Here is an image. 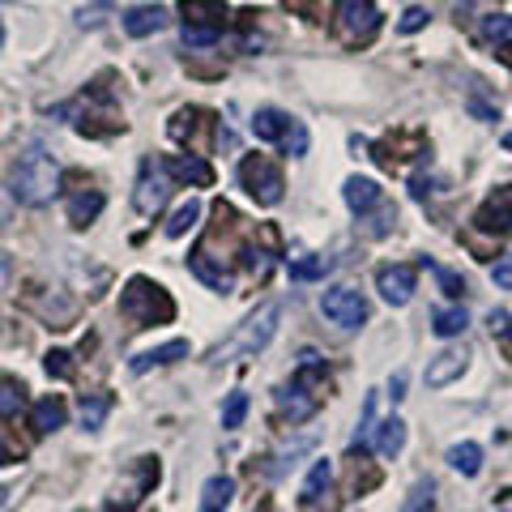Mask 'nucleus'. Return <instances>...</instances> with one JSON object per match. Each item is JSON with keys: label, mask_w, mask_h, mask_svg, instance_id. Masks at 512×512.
I'll use <instances>...</instances> for the list:
<instances>
[{"label": "nucleus", "mask_w": 512, "mask_h": 512, "mask_svg": "<svg viewBox=\"0 0 512 512\" xmlns=\"http://www.w3.org/2000/svg\"><path fill=\"white\" fill-rule=\"evenodd\" d=\"M13 201L22 205H47L60 192V163L43 146H30L26 154H18V163H13Z\"/></svg>", "instance_id": "1"}, {"label": "nucleus", "mask_w": 512, "mask_h": 512, "mask_svg": "<svg viewBox=\"0 0 512 512\" xmlns=\"http://www.w3.org/2000/svg\"><path fill=\"white\" fill-rule=\"evenodd\" d=\"M325 376H329L325 359H320L316 350H303L291 384L278 393V406H282L286 419H291V423H308L312 419V414L320 410V389H325Z\"/></svg>", "instance_id": "2"}, {"label": "nucleus", "mask_w": 512, "mask_h": 512, "mask_svg": "<svg viewBox=\"0 0 512 512\" xmlns=\"http://www.w3.org/2000/svg\"><path fill=\"white\" fill-rule=\"evenodd\" d=\"M278 320H282V303H261L244 325H239L227 342H222L210 363H235V359H252V355H261V350L274 342V333H278Z\"/></svg>", "instance_id": "3"}, {"label": "nucleus", "mask_w": 512, "mask_h": 512, "mask_svg": "<svg viewBox=\"0 0 512 512\" xmlns=\"http://www.w3.org/2000/svg\"><path fill=\"white\" fill-rule=\"evenodd\" d=\"M120 312L133 320L137 329H146V325H167V320L175 316V303H171V295L158 282L133 278L124 286V295H120Z\"/></svg>", "instance_id": "4"}, {"label": "nucleus", "mask_w": 512, "mask_h": 512, "mask_svg": "<svg viewBox=\"0 0 512 512\" xmlns=\"http://www.w3.org/2000/svg\"><path fill=\"white\" fill-rule=\"evenodd\" d=\"M239 184L248 188V197L256 205H278L282 192H286L282 167L274 163V158H265V154H248L244 163H239Z\"/></svg>", "instance_id": "5"}, {"label": "nucleus", "mask_w": 512, "mask_h": 512, "mask_svg": "<svg viewBox=\"0 0 512 512\" xmlns=\"http://www.w3.org/2000/svg\"><path fill=\"white\" fill-rule=\"evenodd\" d=\"M171 188H175L171 167L163 163V158H146V163H141V175H137V188H133V205H137V214L154 218V214L167 205Z\"/></svg>", "instance_id": "6"}, {"label": "nucleus", "mask_w": 512, "mask_h": 512, "mask_svg": "<svg viewBox=\"0 0 512 512\" xmlns=\"http://www.w3.org/2000/svg\"><path fill=\"white\" fill-rule=\"evenodd\" d=\"M376 26V0H338V9H333V30H338L342 43H367L376 35Z\"/></svg>", "instance_id": "7"}, {"label": "nucleus", "mask_w": 512, "mask_h": 512, "mask_svg": "<svg viewBox=\"0 0 512 512\" xmlns=\"http://www.w3.org/2000/svg\"><path fill=\"white\" fill-rule=\"evenodd\" d=\"M320 312L342 329H359L367 320V299H363V291H355V286H329V291L320 295Z\"/></svg>", "instance_id": "8"}, {"label": "nucleus", "mask_w": 512, "mask_h": 512, "mask_svg": "<svg viewBox=\"0 0 512 512\" xmlns=\"http://www.w3.org/2000/svg\"><path fill=\"white\" fill-rule=\"evenodd\" d=\"M376 291L384 303H393V308H406V303L414 299V291H419V274H414V265H380L376 269Z\"/></svg>", "instance_id": "9"}, {"label": "nucleus", "mask_w": 512, "mask_h": 512, "mask_svg": "<svg viewBox=\"0 0 512 512\" xmlns=\"http://www.w3.org/2000/svg\"><path fill=\"white\" fill-rule=\"evenodd\" d=\"M474 227L483 235H508L512 231V184H500L483 205H478Z\"/></svg>", "instance_id": "10"}, {"label": "nucleus", "mask_w": 512, "mask_h": 512, "mask_svg": "<svg viewBox=\"0 0 512 512\" xmlns=\"http://www.w3.org/2000/svg\"><path fill=\"white\" fill-rule=\"evenodd\" d=\"M466 367H470L466 346H448V350H440V355L427 359L423 380H427V389H444V384H453L461 372H466Z\"/></svg>", "instance_id": "11"}, {"label": "nucleus", "mask_w": 512, "mask_h": 512, "mask_svg": "<svg viewBox=\"0 0 512 512\" xmlns=\"http://www.w3.org/2000/svg\"><path fill=\"white\" fill-rule=\"evenodd\" d=\"M167 22H171V13L163 5H133L124 13V30L133 39H150L158 30H167Z\"/></svg>", "instance_id": "12"}, {"label": "nucleus", "mask_w": 512, "mask_h": 512, "mask_svg": "<svg viewBox=\"0 0 512 512\" xmlns=\"http://www.w3.org/2000/svg\"><path fill=\"white\" fill-rule=\"evenodd\" d=\"M342 197H346L350 210H355V214L363 218V214H372L376 205L384 201V188L372 180V175H350L346 188H342Z\"/></svg>", "instance_id": "13"}, {"label": "nucleus", "mask_w": 512, "mask_h": 512, "mask_svg": "<svg viewBox=\"0 0 512 512\" xmlns=\"http://www.w3.org/2000/svg\"><path fill=\"white\" fill-rule=\"evenodd\" d=\"M291 124H295V116H286L278 107H261L252 116V133H256V141H265V146H282L286 133H291Z\"/></svg>", "instance_id": "14"}, {"label": "nucleus", "mask_w": 512, "mask_h": 512, "mask_svg": "<svg viewBox=\"0 0 512 512\" xmlns=\"http://www.w3.org/2000/svg\"><path fill=\"white\" fill-rule=\"evenodd\" d=\"M184 26H201V30H222L227 26V5L222 0H180Z\"/></svg>", "instance_id": "15"}, {"label": "nucleus", "mask_w": 512, "mask_h": 512, "mask_svg": "<svg viewBox=\"0 0 512 512\" xmlns=\"http://www.w3.org/2000/svg\"><path fill=\"white\" fill-rule=\"evenodd\" d=\"M188 265H192V274H197L205 286H210V291H222V295H227V291H235V278H231V269L214 265V261H210V252H205V248H197V252H192V256H188Z\"/></svg>", "instance_id": "16"}, {"label": "nucleus", "mask_w": 512, "mask_h": 512, "mask_svg": "<svg viewBox=\"0 0 512 512\" xmlns=\"http://www.w3.org/2000/svg\"><path fill=\"white\" fill-rule=\"evenodd\" d=\"M180 359H188V342L175 338V342H167V346L141 350V355L128 363V367H133V376H141V372H150V367H167V363H180Z\"/></svg>", "instance_id": "17"}, {"label": "nucleus", "mask_w": 512, "mask_h": 512, "mask_svg": "<svg viewBox=\"0 0 512 512\" xmlns=\"http://www.w3.org/2000/svg\"><path fill=\"white\" fill-rule=\"evenodd\" d=\"M171 167V175L180 184H197V188H210L214 184V167L205 163L201 154H184V158H175V163H167Z\"/></svg>", "instance_id": "18"}, {"label": "nucleus", "mask_w": 512, "mask_h": 512, "mask_svg": "<svg viewBox=\"0 0 512 512\" xmlns=\"http://www.w3.org/2000/svg\"><path fill=\"white\" fill-rule=\"evenodd\" d=\"M103 205H107V201H103L99 188L73 192V197H69V222H73V227H90V222L103 214Z\"/></svg>", "instance_id": "19"}, {"label": "nucleus", "mask_w": 512, "mask_h": 512, "mask_svg": "<svg viewBox=\"0 0 512 512\" xmlns=\"http://www.w3.org/2000/svg\"><path fill=\"white\" fill-rule=\"evenodd\" d=\"M64 414H69V410H64V402H60L56 393L52 397H39L35 410H30V427H35L39 436H47V431H60L64 427Z\"/></svg>", "instance_id": "20"}, {"label": "nucleus", "mask_w": 512, "mask_h": 512, "mask_svg": "<svg viewBox=\"0 0 512 512\" xmlns=\"http://www.w3.org/2000/svg\"><path fill=\"white\" fill-rule=\"evenodd\" d=\"M402 448H406V423L397 419V414H393V419H384V423H376V453L380 457L393 461Z\"/></svg>", "instance_id": "21"}, {"label": "nucleus", "mask_w": 512, "mask_h": 512, "mask_svg": "<svg viewBox=\"0 0 512 512\" xmlns=\"http://www.w3.org/2000/svg\"><path fill=\"white\" fill-rule=\"evenodd\" d=\"M448 466H453L457 474L474 478L478 470H483V448H478L474 440H461V444H453V448H448Z\"/></svg>", "instance_id": "22"}, {"label": "nucleus", "mask_w": 512, "mask_h": 512, "mask_svg": "<svg viewBox=\"0 0 512 512\" xmlns=\"http://www.w3.org/2000/svg\"><path fill=\"white\" fill-rule=\"evenodd\" d=\"M329 483H333V461H329V457L312 461L308 478H303V495H299V500H303V504H316L320 491H329Z\"/></svg>", "instance_id": "23"}, {"label": "nucleus", "mask_w": 512, "mask_h": 512, "mask_svg": "<svg viewBox=\"0 0 512 512\" xmlns=\"http://www.w3.org/2000/svg\"><path fill=\"white\" fill-rule=\"evenodd\" d=\"M231 495H235V483L227 474H214L210 483H205V491H201V512H222L231 504Z\"/></svg>", "instance_id": "24"}, {"label": "nucleus", "mask_w": 512, "mask_h": 512, "mask_svg": "<svg viewBox=\"0 0 512 512\" xmlns=\"http://www.w3.org/2000/svg\"><path fill=\"white\" fill-rule=\"evenodd\" d=\"M466 325H470V316H466V308H436L431 312V329L440 333V338H457V333H466Z\"/></svg>", "instance_id": "25"}, {"label": "nucleus", "mask_w": 512, "mask_h": 512, "mask_svg": "<svg viewBox=\"0 0 512 512\" xmlns=\"http://www.w3.org/2000/svg\"><path fill=\"white\" fill-rule=\"evenodd\" d=\"M111 406H116V402H111V393H86L82 397V427L86 431H99L103 419L111 414Z\"/></svg>", "instance_id": "26"}, {"label": "nucleus", "mask_w": 512, "mask_h": 512, "mask_svg": "<svg viewBox=\"0 0 512 512\" xmlns=\"http://www.w3.org/2000/svg\"><path fill=\"white\" fill-rule=\"evenodd\" d=\"M197 218H201V201L197 197H188L180 210L171 214V222H167V239H180V235H188L192 227H197Z\"/></svg>", "instance_id": "27"}, {"label": "nucleus", "mask_w": 512, "mask_h": 512, "mask_svg": "<svg viewBox=\"0 0 512 512\" xmlns=\"http://www.w3.org/2000/svg\"><path fill=\"white\" fill-rule=\"evenodd\" d=\"M483 39L500 52V47H512V18L508 13H487L483 18Z\"/></svg>", "instance_id": "28"}, {"label": "nucleus", "mask_w": 512, "mask_h": 512, "mask_svg": "<svg viewBox=\"0 0 512 512\" xmlns=\"http://www.w3.org/2000/svg\"><path fill=\"white\" fill-rule=\"evenodd\" d=\"M393 222H397V210H393L389 201H380L372 214H363V235H367V239H380V235L393 231Z\"/></svg>", "instance_id": "29"}, {"label": "nucleus", "mask_w": 512, "mask_h": 512, "mask_svg": "<svg viewBox=\"0 0 512 512\" xmlns=\"http://www.w3.org/2000/svg\"><path fill=\"white\" fill-rule=\"evenodd\" d=\"M333 269L329 256H303V261H286V274L299 278V282H312V278H325Z\"/></svg>", "instance_id": "30"}, {"label": "nucleus", "mask_w": 512, "mask_h": 512, "mask_svg": "<svg viewBox=\"0 0 512 512\" xmlns=\"http://www.w3.org/2000/svg\"><path fill=\"white\" fill-rule=\"evenodd\" d=\"M22 402H26V389L18 380H5L0 376V419H9V414H18L22 410Z\"/></svg>", "instance_id": "31"}, {"label": "nucleus", "mask_w": 512, "mask_h": 512, "mask_svg": "<svg viewBox=\"0 0 512 512\" xmlns=\"http://www.w3.org/2000/svg\"><path fill=\"white\" fill-rule=\"evenodd\" d=\"M402 512H436V483H431V478L414 483V491H410V500H406Z\"/></svg>", "instance_id": "32"}, {"label": "nucleus", "mask_w": 512, "mask_h": 512, "mask_svg": "<svg viewBox=\"0 0 512 512\" xmlns=\"http://www.w3.org/2000/svg\"><path fill=\"white\" fill-rule=\"evenodd\" d=\"M244 414H248V393H231L227 402H222V427L235 431V427H244Z\"/></svg>", "instance_id": "33"}, {"label": "nucleus", "mask_w": 512, "mask_h": 512, "mask_svg": "<svg viewBox=\"0 0 512 512\" xmlns=\"http://www.w3.org/2000/svg\"><path fill=\"white\" fill-rule=\"evenodd\" d=\"M423 265L431 269V274H436V282H440V291L448 295V299H461L466 295V282H461V274H453V269H440V265H431L427 256H423Z\"/></svg>", "instance_id": "34"}, {"label": "nucleus", "mask_w": 512, "mask_h": 512, "mask_svg": "<svg viewBox=\"0 0 512 512\" xmlns=\"http://www.w3.org/2000/svg\"><path fill=\"white\" fill-rule=\"evenodd\" d=\"M372 431H376V393H367V402H363V423H359V431H355V453H363V448H367Z\"/></svg>", "instance_id": "35"}, {"label": "nucleus", "mask_w": 512, "mask_h": 512, "mask_svg": "<svg viewBox=\"0 0 512 512\" xmlns=\"http://www.w3.org/2000/svg\"><path fill=\"white\" fill-rule=\"evenodd\" d=\"M282 150L291 154V158H303V154H308V128H303V120H295V124H291V133H286Z\"/></svg>", "instance_id": "36"}, {"label": "nucleus", "mask_w": 512, "mask_h": 512, "mask_svg": "<svg viewBox=\"0 0 512 512\" xmlns=\"http://www.w3.org/2000/svg\"><path fill=\"white\" fill-rule=\"evenodd\" d=\"M73 355L69 350H52V355L43 359V367H47V376H56V380H69L73 376V363H69Z\"/></svg>", "instance_id": "37"}, {"label": "nucleus", "mask_w": 512, "mask_h": 512, "mask_svg": "<svg viewBox=\"0 0 512 512\" xmlns=\"http://www.w3.org/2000/svg\"><path fill=\"white\" fill-rule=\"evenodd\" d=\"M222 39V30H201V26H184V47H210Z\"/></svg>", "instance_id": "38"}, {"label": "nucleus", "mask_w": 512, "mask_h": 512, "mask_svg": "<svg viewBox=\"0 0 512 512\" xmlns=\"http://www.w3.org/2000/svg\"><path fill=\"white\" fill-rule=\"evenodd\" d=\"M431 22V13L427 9H406L402 13V22H397V30H402V35H414V30H423Z\"/></svg>", "instance_id": "39"}, {"label": "nucleus", "mask_w": 512, "mask_h": 512, "mask_svg": "<svg viewBox=\"0 0 512 512\" xmlns=\"http://www.w3.org/2000/svg\"><path fill=\"white\" fill-rule=\"evenodd\" d=\"M491 278H495V286H500V291H512V252L500 256V261L491 265Z\"/></svg>", "instance_id": "40"}, {"label": "nucleus", "mask_w": 512, "mask_h": 512, "mask_svg": "<svg viewBox=\"0 0 512 512\" xmlns=\"http://www.w3.org/2000/svg\"><path fill=\"white\" fill-rule=\"evenodd\" d=\"M9 222H13V192L0 188V231H9Z\"/></svg>", "instance_id": "41"}, {"label": "nucleus", "mask_w": 512, "mask_h": 512, "mask_svg": "<svg viewBox=\"0 0 512 512\" xmlns=\"http://www.w3.org/2000/svg\"><path fill=\"white\" fill-rule=\"evenodd\" d=\"M470 111H474V116H478V120H500V111H495V107H487L483 99H478V94H474V99H470Z\"/></svg>", "instance_id": "42"}, {"label": "nucleus", "mask_w": 512, "mask_h": 512, "mask_svg": "<svg viewBox=\"0 0 512 512\" xmlns=\"http://www.w3.org/2000/svg\"><path fill=\"white\" fill-rule=\"evenodd\" d=\"M9 282H13V265H9V256L0 252V295L9 291Z\"/></svg>", "instance_id": "43"}, {"label": "nucleus", "mask_w": 512, "mask_h": 512, "mask_svg": "<svg viewBox=\"0 0 512 512\" xmlns=\"http://www.w3.org/2000/svg\"><path fill=\"white\" fill-rule=\"evenodd\" d=\"M389 397H393V402H402V397H406V376H402V372L393 376V384H389Z\"/></svg>", "instance_id": "44"}, {"label": "nucleus", "mask_w": 512, "mask_h": 512, "mask_svg": "<svg viewBox=\"0 0 512 512\" xmlns=\"http://www.w3.org/2000/svg\"><path fill=\"white\" fill-rule=\"evenodd\" d=\"M9 461H13V448H9V444H0V466H9Z\"/></svg>", "instance_id": "45"}, {"label": "nucleus", "mask_w": 512, "mask_h": 512, "mask_svg": "<svg viewBox=\"0 0 512 512\" xmlns=\"http://www.w3.org/2000/svg\"><path fill=\"white\" fill-rule=\"evenodd\" d=\"M504 150H508V154H512V133H508V137H504Z\"/></svg>", "instance_id": "46"}, {"label": "nucleus", "mask_w": 512, "mask_h": 512, "mask_svg": "<svg viewBox=\"0 0 512 512\" xmlns=\"http://www.w3.org/2000/svg\"><path fill=\"white\" fill-rule=\"evenodd\" d=\"M0 47H5V22H0Z\"/></svg>", "instance_id": "47"}, {"label": "nucleus", "mask_w": 512, "mask_h": 512, "mask_svg": "<svg viewBox=\"0 0 512 512\" xmlns=\"http://www.w3.org/2000/svg\"><path fill=\"white\" fill-rule=\"evenodd\" d=\"M504 338H508V342H512V325H508V329H504Z\"/></svg>", "instance_id": "48"}, {"label": "nucleus", "mask_w": 512, "mask_h": 512, "mask_svg": "<svg viewBox=\"0 0 512 512\" xmlns=\"http://www.w3.org/2000/svg\"><path fill=\"white\" fill-rule=\"evenodd\" d=\"M495 512H512V508H495Z\"/></svg>", "instance_id": "49"}]
</instances>
